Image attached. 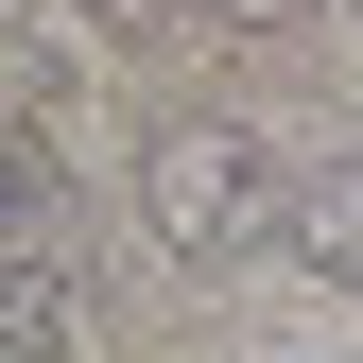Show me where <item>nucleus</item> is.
<instances>
[{"instance_id": "obj_1", "label": "nucleus", "mask_w": 363, "mask_h": 363, "mask_svg": "<svg viewBox=\"0 0 363 363\" xmlns=\"http://www.w3.org/2000/svg\"><path fill=\"white\" fill-rule=\"evenodd\" d=\"M139 225H156V259L225 277V259L294 242V173H277V139H259L242 104H173L139 139Z\"/></svg>"}, {"instance_id": "obj_2", "label": "nucleus", "mask_w": 363, "mask_h": 363, "mask_svg": "<svg viewBox=\"0 0 363 363\" xmlns=\"http://www.w3.org/2000/svg\"><path fill=\"white\" fill-rule=\"evenodd\" d=\"M277 259H294L311 294H363V139L294 173V242H277Z\"/></svg>"}, {"instance_id": "obj_3", "label": "nucleus", "mask_w": 363, "mask_h": 363, "mask_svg": "<svg viewBox=\"0 0 363 363\" xmlns=\"http://www.w3.org/2000/svg\"><path fill=\"white\" fill-rule=\"evenodd\" d=\"M208 18H242V35H277V18H329V0H208Z\"/></svg>"}, {"instance_id": "obj_4", "label": "nucleus", "mask_w": 363, "mask_h": 363, "mask_svg": "<svg viewBox=\"0 0 363 363\" xmlns=\"http://www.w3.org/2000/svg\"><path fill=\"white\" fill-rule=\"evenodd\" d=\"M69 18H104V35H156V18H173V0H69Z\"/></svg>"}, {"instance_id": "obj_5", "label": "nucleus", "mask_w": 363, "mask_h": 363, "mask_svg": "<svg viewBox=\"0 0 363 363\" xmlns=\"http://www.w3.org/2000/svg\"><path fill=\"white\" fill-rule=\"evenodd\" d=\"M329 18H346V35H363V0H329Z\"/></svg>"}]
</instances>
